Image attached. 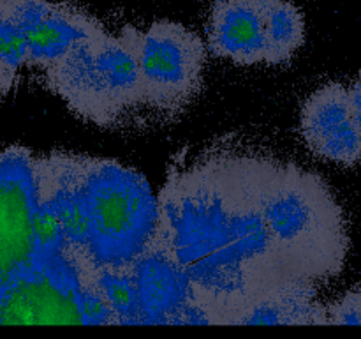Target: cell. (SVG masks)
<instances>
[{"label":"cell","instance_id":"6da1fadb","mask_svg":"<svg viewBox=\"0 0 361 339\" xmlns=\"http://www.w3.org/2000/svg\"><path fill=\"white\" fill-rule=\"evenodd\" d=\"M270 157L219 150L178 161L159 193L154 242L189 282L210 325H235L261 297L298 282L288 274L263 214Z\"/></svg>","mask_w":361,"mask_h":339},{"label":"cell","instance_id":"7a4b0ae2","mask_svg":"<svg viewBox=\"0 0 361 339\" xmlns=\"http://www.w3.org/2000/svg\"><path fill=\"white\" fill-rule=\"evenodd\" d=\"M39 201L59 218L80 275L129 267L150 247L159 200L137 170L76 154L35 155Z\"/></svg>","mask_w":361,"mask_h":339},{"label":"cell","instance_id":"3957f363","mask_svg":"<svg viewBox=\"0 0 361 339\" xmlns=\"http://www.w3.org/2000/svg\"><path fill=\"white\" fill-rule=\"evenodd\" d=\"M263 214L279 258L295 281L316 286L344 270L351 247L348 221L319 175L270 157Z\"/></svg>","mask_w":361,"mask_h":339},{"label":"cell","instance_id":"277c9868","mask_svg":"<svg viewBox=\"0 0 361 339\" xmlns=\"http://www.w3.org/2000/svg\"><path fill=\"white\" fill-rule=\"evenodd\" d=\"M67 108L101 127L115 126L143 106L140 67L129 39L99 28L44 71Z\"/></svg>","mask_w":361,"mask_h":339},{"label":"cell","instance_id":"5b68a950","mask_svg":"<svg viewBox=\"0 0 361 339\" xmlns=\"http://www.w3.org/2000/svg\"><path fill=\"white\" fill-rule=\"evenodd\" d=\"M140 67L143 106L161 113H180L203 87L207 46L183 25L154 21L147 30L123 27Z\"/></svg>","mask_w":361,"mask_h":339},{"label":"cell","instance_id":"8992f818","mask_svg":"<svg viewBox=\"0 0 361 339\" xmlns=\"http://www.w3.org/2000/svg\"><path fill=\"white\" fill-rule=\"evenodd\" d=\"M85 286L67 256L39 258L0 290V325H85Z\"/></svg>","mask_w":361,"mask_h":339},{"label":"cell","instance_id":"52a82bcc","mask_svg":"<svg viewBox=\"0 0 361 339\" xmlns=\"http://www.w3.org/2000/svg\"><path fill=\"white\" fill-rule=\"evenodd\" d=\"M35 155L20 145L0 152V290L37 261Z\"/></svg>","mask_w":361,"mask_h":339},{"label":"cell","instance_id":"ba28073f","mask_svg":"<svg viewBox=\"0 0 361 339\" xmlns=\"http://www.w3.org/2000/svg\"><path fill=\"white\" fill-rule=\"evenodd\" d=\"M4 11L14 21L28 53V67L48 71L85 37L104 25L81 7L51 0H7Z\"/></svg>","mask_w":361,"mask_h":339},{"label":"cell","instance_id":"9c48e42d","mask_svg":"<svg viewBox=\"0 0 361 339\" xmlns=\"http://www.w3.org/2000/svg\"><path fill=\"white\" fill-rule=\"evenodd\" d=\"M300 131L312 154L342 166L361 161V133L353 117L348 87L337 81L316 88L300 113Z\"/></svg>","mask_w":361,"mask_h":339},{"label":"cell","instance_id":"30bf717a","mask_svg":"<svg viewBox=\"0 0 361 339\" xmlns=\"http://www.w3.org/2000/svg\"><path fill=\"white\" fill-rule=\"evenodd\" d=\"M137 290L143 325H182L192 306L189 282L164 249L150 247L129 265Z\"/></svg>","mask_w":361,"mask_h":339},{"label":"cell","instance_id":"8fae6325","mask_svg":"<svg viewBox=\"0 0 361 339\" xmlns=\"http://www.w3.org/2000/svg\"><path fill=\"white\" fill-rule=\"evenodd\" d=\"M270 0H215L208 18V48L238 66L264 62Z\"/></svg>","mask_w":361,"mask_h":339},{"label":"cell","instance_id":"7c38bea8","mask_svg":"<svg viewBox=\"0 0 361 339\" xmlns=\"http://www.w3.org/2000/svg\"><path fill=\"white\" fill-rule=\"evenodd\" d=\"M235 325H328L326 306L314 285H289L250 304Z\"/></svg>","mask_w":361,"mask_h":339},{"label":"cell","instance_id":"4fadbf2b","mask_svg":"<svg viewBox=\"0 0 361 339\" xmlns=\"http://www.w3.org/2000/svg\"><path fill=\"white\" fill-rule=\"evenodd\" d=\"M305 42V18L289 0H270L267 11L264 64L279 66L295 56Z\"/></svg>","mask_w":361,"mask_h":339},{"label":"cell","instance_id":"5bb4252c","mask_svg":"<svg viewBox=\"0 0 361 339\" xmlns=\"http://www.w3.org/2000/svg\"><path fill=\"white\" fill-rule=\"evenodd\" d=\"M28 67V53L20 30L7 13L0 9V95L16 83L21 69Z\"/></svg>","mask_w":361,"mask_h":339},{"label":"cell","instance_id":"9a60e30c","mask_svg":"<svg viewBox=\"0 0 361 339\" xmlns=\"http://www.w3.org/2000/svg\"><path fill=\"white\" fill-rule=\"evenodd\" d=\"M328 325H361V286H355L326 306Z\"/></svg>","mask_w":361,"mask_h":339},{"label":"cell","instance_id":"2e32d148","mask_svg":"<svg viewBox=\"0 0 361 339\" xmlns=\"http://www.w3.org/2000/svg\"><path fill=\"white\" fill-rule=\"evenodd\" d=\"M348 94L349 102H351L353 117H355V122L361 133V69L358 71L355 80H353V83L348 87Z\"/></svg>","mask_w":361,"mask_h":339},{"label":"cell","instance_id":"e0dca14e","mask_svg":"<svg viewBox=\"0 0 361 339\" xmlns=\"http://www.w3.org/2000/svg\"><path fill=\"white\" fill-rule=\"evenodd\" d=\"M7 2V0H0V9H2V6H4V4H6Z\"/></svg>","mask_w":361,"mask_h":339}]
</instances>
